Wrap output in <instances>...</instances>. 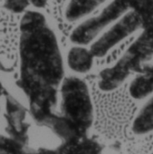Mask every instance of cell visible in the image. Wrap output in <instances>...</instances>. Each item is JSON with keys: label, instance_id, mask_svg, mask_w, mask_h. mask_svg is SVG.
<instances>
[{"label": "cell", "instance_id": "cell-5", "mask_svg": "<svg viewBox=\"0 0 153 154\" xmlns=\"http://www.w3.org/2000/svg\"><path fill=\"white\" fill-rule=\"evenodd\" d=\"M130 72L125 64L119 60L113 67L107 68L100 73L99 86L103 91H113L124 81Z\"/></svg>", "mask_w": 153, "mask_h": 154}, {"label": "cell", "instance_id": "cell-4", "mask_svg": "<svg viewBox=\"0 0 153 154\" xmlns=\"http://www.w3.org/2000/svg\"><path fill=\"white\" fill-rule=\"evenodd\" d=\"M142 25V19L136 12H128L103 34L90 48L94 57L105 56L116 44L122 41L133 32H136Z\"/></svg>", "mask_w": 153, "mask_h": 154}, {"label": "cell", "instance_id": "cell-9", "mask_svg": "<svg viewBox=\"0 0 153 154\" xmlns=\"http://www.w3.org/2000/svg\"><path fill=\"white\" fill-rule=\"evenodd\" d=\"M153 130V97L141 109L133 124V131L136 134H144Z\"/></svg>", "mask_w": 153, "mask_h": 154}, {"label": "cell", "instance_id": "cell-6", "mask_svg": "<svg viewBox=\"0 0 153 154\" xmlns=\"http://www.w3.org/2000/svg\"><path fill=\"white\" fill-rule=\"evenodd\" d=\"M142 74L133 79L129 91L134 99H143L153 92V64L144 65L140 70Z\"/></svg>", "mask_w": 153, "mask_h": 154}, {"label": "cell", "instance_id": "cell-7", "mask_svg": "<svg viewBox=\"0 0 153 154\" xmlns=\"http://www.w3.org/2000/svg\"><path fill=\"white\" fill-rule=\"evenodd\" d=\"M93 57L90 50L81 47H75L71 48L68 53V65L75 72L87 73L91 69Z\"/></svg>", "mask_w": 153, "mask_h": 154}, {"label": "cell", "instance_id": "cell-11", "mask_svg": "<svg viewBox=\"0 0 153 154\" xmlns=\"http://www.w3.org/2000/svg\"><path fill=\"white\" fill-rule=\"evenodd\" d=\"M36 7H44L47 5V0H29Z\"/></svg>", "mask_w": 153, "mask_h": 154}, {"label": "cell", "instance_id": "cell-10", "mask_svg": "<svg viewBox=\"0 0 153 154\" xmlns=\"http://www.w3.org/2000/svg\"><path fill=\"white\" fill-rule=\"evenodd\" d=\"M29 5V0H6L5 7L14 13H22Z\"/></svg>", "mask_w": 153, "mask_h": 154}, {"label": "cell", "instance_id": "cell-1", "mask_svg": "<svg viewBox=\"0 0 153 154\" xmlns=\"http://www.w3.org/2000/svg\"><path fill=\"white\" fill-rule=\"evenodd\" d=\"M22 41V57L27 68L37 70L45 82L57 84L63 77V63L54 33L46 27L24 32Z\"/></svg>", "mask_w": 153, "mask_h": 154}, {"label": "cell", "instance_id": "cell-3", "mask_svg": "<svg viewBox=\"0 0 153 154\" xmlns=\"http://www.w3.org/2000/svg\"><path fill=\"white\" fill-rule=\"evenodd\" d=\"M127 6L120 0H114L99 14L81 23L71 34V40L78 45H87L107 25L121 17Z\"/></svg>", "mask_w": 153, "mask_h": 154}, {"label": "cell", "instance_id": "cell-8", "mask_svg": "<svg viewBox=\"0 0 153 154\" xmlns=\"http://www.w3.org/2000/svg\"><path fill=\"white\" fill-rule=\"evenodd\" d=\"M105 0H70L65 15L66 20L74 22L82 18L96 9Z\"/></svg>", "mask_w": 153, "mask_h": 154}, {"label": "cell", "instance_id": "cell-2", "mask_svg": "<svg viewBox=\"0 0 153 154\" xmlns=\"http://www.w3.org/2000/svg\"><path fill=\"white\" fill-rule=\"evenodd\" d=\"M62 109L81 133H85L93 121V105L87 84L76 77L66 78L62 85Z\"/></svg>", "mask_w": 153, "mask_h": 154}]
</instances>
